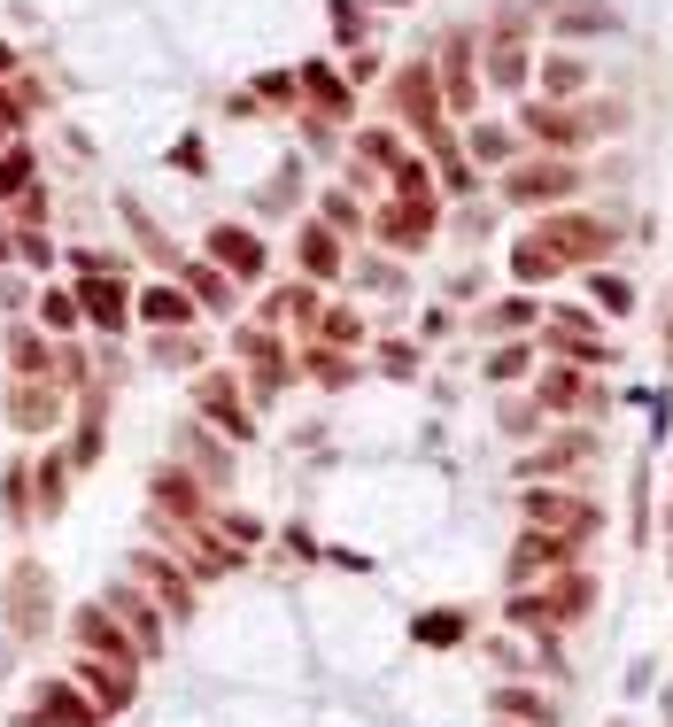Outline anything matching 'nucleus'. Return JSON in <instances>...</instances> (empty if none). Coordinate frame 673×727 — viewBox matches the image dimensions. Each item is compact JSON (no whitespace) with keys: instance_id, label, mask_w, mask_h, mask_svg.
<instances>
[{"instance_id":"9d476101","label":"nucleus","mask_w":673,"mask_h":727,"mask_svg":"<svg viewBox=\"0 0 673 727\" xmlns=\"http://www.w3.org/2000/svg\"><path fill=\"white\" fill-rule=\"evenodd\" d=\"M147 318H163V325H171V318H186V302H178L171 287H155V294H147Z\"/></svg>"},{"instance_id":"6e6552de","label":"nucleus","mask_w":673,"mask_h":727,"mask_svg":"<svg viewBox=\"0 0 673 727\" xmlns=\"http://www.w3.org/2000/svg\"><path fill=\"white\" fill-rule=\"evenodd\" d=\"M86 302H93V318H101V325H124V294L117 287H86Z\"/></svg>"},{"instance_id":"f03ea898","label":"nucleus","mask_w":673,"mask_h":727,"mask_svg":"<svg viewBox=\"0 0 673 727\" xmlns=\"http://www.w3.org/2000/svg\"><path fill=\"white\" fill-rule=\"evenodd\" d=\"M573 186H581V178H573V163H557V171H519L511 178V202H565V194H573Z\"/></svg>"},{"instance_id":"9b49d317","label":"nucleus","mask_w":673,"mask_h":727,"mask_svg":"<svg viewBox=\"0 0 673 727\" xmlns=\"http://www.w3.org/2000/svg\"><path fill=\"white\" fill-rule=\"evenodd\" d=\"M542 78H550V93H573V86H581V62H550Z\"/></svg>"},{"instance_id":"0eeeda50","label":"nucleus","mask_w":673,"mask_h":727,"mask_svg":"<svg viewBox=\"0 0 673 727\" xmlns=\"http://www.w3.org/2000/svg\"><path fill=\"white\" fill-rule=\"evenodd\" d=\"M47 720H70V727H86L93 712H86L78 697H70V689H47Z\"/></svg>"},{"instance_id":"39448f33","label":"nucleus","mask_w":673,"mask_h":727,"mask_svg":"<svg viewBox=\"0 0 673 727\" xmlns=\"http://www.w3.org/2000/svg\"><path fill=\"white\" fill-rule=\"evenodd\" d=\"M612 24V8H596V0H573V8H557V31H604Z\"/></svg>"},{"instance_id":"f8f14e48","label":"nucleus","mask_w":673,"mask_h":727,"mask_svg":"<svg viewBox=\"0 0 673 727\" xmlns=\"http://www.w3.org/2000/svg\"><path fill=\"white\" fill-rule=\"evenodd\" d=\"M519 78H527V62H519L511 47H503V55H496V86H519Z\"/></svg>"},{"instance_id":"1a4fd4ad","label":"nucleus","mask_w":673,"mask_h":727,"mask_svg":"<svg viewBox=\"0 0 673 727\" xmlns=\"http://www.w3.org/2000/svg\"><path fill=\"white\" fill-rule=\"evenodd\" d=\"M534 132H542V140H573L581 124H573V117H557V109H534Z\"/></svg>"},{"instance_id":"423d86ee","label":"nucleus","mask_w":673,"mask_h":727,"mask_svg":"<svg viewBox=\"0 0 673 727\" xmlns=\"http://www.w3.org/2000/svg\"><path fill=\"white\" fill-rule=\"evenodd\" d=\"M596 302H604V310H612V318H627V310H635V287H627V279H612V271H604V279H596Z\"/></svg>"},{"instance_id":"20e7f679","label":"nucleus","mask_w":673,"mask_h":727,"mask_svg":"<svg viewBox=\"0 0 673 727\" xmlns=\"http://www.w3.org/2000/svg\"><path fill=\"white\" fill-rule=\"evenodd\" d=\"M217 256H225V263H240V271H256V263H264V248L240 233V225H225V233H217Z\"/></svg>"},{"instance_id":"4468645a","label":"nucleus","mask_w":673,"mask_h":727,"mask_svg":"<svg viewBox=\"0 0 673 727\" xmlns=\"http://www.w3.org/2000/svg\"><path fill=\"white\" fill-rule=\"evenodd\" d=\"M302 263H310V271H333V248H325V240L310 233V240H302Z\"/></svg>"},{"instance_id":"2eb2a0df","label":"nucleus","mask_w":673,"mask_h":727,"mask_svg":"<svg viewBox=\"0 0 673 727\" xmlns=\"http://www.w3.org/2000/svg\"><path fill=\"white\" fill-rule=\"evenodd\" d=\"M16 186H24V155H8V163H0V194H16Z\"/></svg>"},{"instance_id":"ddd939ff","label":"nucleus","mask_w":673,"mask_h":727,"mask_svg":"<svg viewBox=\"0 0 673 727\" xmlns=\"http://www.w3.org/2000/svg\"><path fill=\"white\" fill-rule=\"evenodd\" d=\"M418 642H457V619H418Z\"/></svg>"},{"instance_id":"7ed1b4c3","label":"nucleus","mask_w":673,"mask_h":727,"mask_svg":"<svg viewBox=\"0 0 673 727\" xmlns=\"http://www.w3.org/2000/svg\"><path fill=\"white\" fill-rule=\"evenodd\" d=\"M527 511L542 526H573V534H588V511L573 503V495H527Z\"/></svg>"},{"instance_id":"f257e3e1","label":"nucleus","mask_w":673,"mask_h":727,"mask_svg":"<svg viewBox=\"0 0 673 727\" xmlns=\"http://www.w3.org/2000/svg\"><path fill=\"white\" fill-rule=\"evenodd\" d=\"M596 604V581H581V573H573V581H557L550 596H527V604H511V619H519V627H565V619H581V611Z\"/></svg>"},{"instance_id":"dca6fc26","label":"nucleus","mask_w":673,"mask_h":727,"mask_svg":"<svg viewBox=\"0 0 673 727\" xmlns=\"http://www.w3.org/2000/svg\"><path fill=\"white\" fill-rule=\"evenodd\" d=\"M387 8H395V0H387Z\"/></svg>"}]
</instances>
